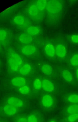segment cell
I'll use <instances>...</instances> for the list:
<instances>
[{
	"label": "cell",
	"mask_w": 78,
	"mask_h": 122,
	"mask_svg": "<svg viewBox=\"0 0 78 122\" xmlns=\"http://www.w3.org/2000/svg\"><path fill=\"white\" fill-rule=\"evenodd\" d=\"M46 8L47 10L51 13L59 12L61 9V5L59 2L57 0H50L47 2Z\"/></svg>",
	"instance_id": "obj_1"
},
{
	"label": "cell",
	"mask_w": 78,
	"mask_h": 122,
	"mask_svg": "<svg viewBox=\"0 0 78 122\" xmlns=\"http://www.w3.org/2000/svg\"><path fill=\"white\" fill-rule=\"evenodd\" d=\"M8 104L13 106L16 107H22L24 104L23 101L20 99L14 97L9 98L7 100Z\"/></svg>",
	"instance_id": "obj_2"
},
{
	"label": "cell",
	"mask_w": 78,
	"mask_h": 122,
	"mask_svg": "<svg viewBox=\"0 0 78 122\" xmlns=\"http://www.w3.org/2000/svg\"><path fill=\"white\" fill-rule=\"evenodd\" d=\"M42 103L43 105L45 107L49 108L53 105L54 101L52 97L49 95H44L42 99Z\"/></svg>",
	"instance_id": "obj_3"
},
{
	"label": "cell",
	"mask_w": 78,
	"mask_h": 122,
	"mask_svg": "<svg viewBox=\"0 0 78 122\" xmlns=\"http://www.w3.org/2000/svg\"><path fill=\"white\" fill-rule=\"evenodd\" d=\"M66 49L63 45L59 44L56 46L55 48V53L60 58L64 57L66 54Z\"/></svg>",
	"instance_id": "obj_4"
},
{
	"label": "cell",
	"mask_w": 78,
	"mask_h": 122,
	"mask_svg": "<svg viewBox=\"0 0 78 122\" xmlns=\"http://www.w3.org/2000/svg\"><path fill=\"white\" fill-rule=\"evenodd\" d=\"M36 50L35 46L32 45H28L23 47L21 49V51L23 54L29 55L34 54Z\"/></svg>",
	"instance_id": "obj_5"
},
{
	"label": "cell",
	"mask_w": 78,
	"mask_h": 122,
	"mask_svg": "<svg viewBox=\"0 0 78 122\" xmlns=\"http://www.w3.org/2000/svg\"><path fill=\"white\" fill-rule=\"evenodd\" d=\"M3 110L5 113L9 116L14 115L17 112L16 107L8 104L4 106Z\"/></svg>",
	"instance_id": "obj_6"
},
{
	"label": "cell",
	"mask_w": 78,
	"mask_h": 122,
	"mask_svg": "<svg viewBox=\"0 0 78 122\" xmlns=\"http://www.w3.org/2000/svg\"><path fill=\"white\" fill-rule=\"evenodd\" d=\"M42 87L44 90L48 92H51L54 89V86L52 83L49 80L46 79L43 81Z\"/></svg>",
	"instance_id": "obj_7"
},
{
	"label": "cell",
	"mask_w": 78,
	"mask_h": 122,
	"mask_svg": "<svg viewBox=\"0 0 78 122\" xmlns=\"http://www.w3.org/2000/svg\"><path fill=\"white\" fill-rule=\"evenodd\" d=\"M44 51L48 56L51 57H54L55 53V49L53 45L51 43H48L46 45Z\"/></svg>",
	"instance_id": "obj_8"
},
{
	"label": "cell",
	"mask_w": 78,
	"mask_h": 122,
	"mask_svg": "<svg viewBox=\"0 0 78 122\" xmlns=\"http://www.w3.org/2000/svg\"><path fill=\"white\" fill-rule=\"evenodd\" d=\"M20 41L24 44H28L32 41V38L29 34L26 33H23L21 34L19 38Z\"/></svg>",
	"instance_id": "obj_9"
},
{
	"label": "cell",
	"mask_w": 78,
	"mask_h": 122,
	"mask_svg": "<svg viewBox=\"0 0 78 122\" xmlns=\"http://www.w3.org/2000/svg\"><path fill=\"white\" fill-rule=\"evenodd\" d=\"M12 84L16 86H20L24 85L26 83L25 79L22 77H17L13 79L11 81Z\"/></svg>",
	"instance_id": "obj_10"
},
{
	"label": "cell",
	"mask_w": 78,
	"mask_h": 122,
	"mask_svg": "<svg viewBox=\"0 0 78 122\" xmlns=\"http://www.w3.org/2000/svg\"><path fill=\"white\" fill-rule=\"evenodd\" d=\"M19 66H20L22 63V60L20 56L18 54L15 52L11 53L9 56Z\"/></svg>",
	"instance_id": "obj_11"
},
{
	"label": "cell",
	"mask_w": 78,
	"mask_h": 122,
	"mask_svg": "<svg viewBox=\"0 0 78 122\" xmlns=\"http://www.w3.org/2000/svg\"><path fill=\"white\" fill-rule=\"evenodd\" d=\"M31 70V67L29 64H26L24 65L20 69L19 72L20 74L26 75L29 74Z\"/></svg>",
	"instance_id": "obj_12"
},
{
	"label": "cell",
	"mask_w": 78,
	"mask_h": 122,
	"mask_svg": "<svg viewBox=\"0 0 78 122\" xmlns=\"http://www.w3.org/2000/svg\"><path fill=\"white\" fill-rule=\"evenodd\" d=\"M27 32L28 34L30 35H36L39 33L40 30L37 27L31 26L27 28Z\"/></svg>",
	"instance_id": "obj_13"
},
{
	"label": "cell",
	"mask_w": 78,
	"mask_h": 122,
	"mask_svg": "<svg viewBox=\"0 0 78 122\" xmlns=\"http://www.w3.org/2000/svg\"><path fill=\"white\" fill-rule=\"evenodd\" d=\"M62 75L64 79L67 81L70 82L72 81V75L71 72L68 70H64L63 71Z\"/></svg>",
	"instance_id": "obj_14"
},
{
	"label": "cell",
	"mask_w": 78,
	"mask_h": 122,
	"mask_svg": "<svg viewBox=\"0 0 78 122\" xmlns=\"http://www.w3.org/2000/svg\"><path fill=\"white\" fill-rule=\"evenodd\" d=\"M41 70L42 72L46 75H50L52 72V67L48 64H44L41 67Z\"/></svg>",
	"instance_id": "obj_15"
},
{
	"label": "cell",
	"mask_w": 78,
	"mask_h": 122,
	"mask_svg": "<svg viewBox=\"0 0 78 122\" xmlns=\"http://www.w3.org/2000/svg\"><path fill=\"white\" fill-rule=\"evenodd\" d=\"M39 9L36 5H33L30 7L29 10V14L32 16H35L38 13Z\"/></svg>",
	"instance_id": "obj_16"
},
{
	"label": "cell",
	"mask_w": 78,
	"mask_h": 122,
	"mask_svg": "<svg viewBox=\"0 0 78 122\" xmlns=\"http://www.w3.org/2000/svg\"><path fill=\"white\" fill-rule=\"evenodd\" d=\"M68 113L72 114L78 113V105L74 104L70 106L67 109Z\"/></svg>",
	"instance_id": "obj_17"
},
{
	"label": "cell",
	"mask_w": 78,
	"mask_h": 122,
	"mask_svg": "<svg viewBox=\"0 0 78 122\" xmlns=\"http://www.w3.org/2000/svg\"><path fill=\"white\" fill-rule=\"evenodd\" d=\"M8 62L10 67L12 70L16 71L18 69L19 66L10 57H9Z\"/></svg>",
	"instance_id": "obj_18"
},
{
	"label": "cell",
	"mask_w": 78,
	"mask_h": 122,
	"mask_svg": "<svg viewBox=\"0 0 78 122\" xmlns=\"http://www.w3.org/2000/svg\"><path fill=\"white\" fill-rule=\"evenodd\" d=\"M47 2L45 0H38L37 2V6L39 10H42L46 7Z\"/></svg>",
	"instance_id": "obj_19"
},
{
	"label": "cell",
	"mask_w": 78,
	"mask_h": 122,
	"mask_svg": "<svg viewBox=\"0 0 78 122\" xmlns=\"http://www.w3.org/2000/svg\"><path fill=\"white\" fill-rule=\"evenodd\" d=\"M14 21L15 24L17 25H21L24 23L25 19L23 16L21 15H18L14 17Z\"/></svg>",
	"instance_id": "obj_20"
},
{
	"label": "cell",
	"mask_w": 78,
	"mask_h": 122,
	"mask_svg": "<svg viewBox=\"0 0 78 122\" xmlns=\"http://www.w3.org/2000/svg\"><path fill=\"white\" fill-rule=\"evenodd\" d=\"M70 63L73 66H78V54H76L72 56L70 59Z\"/></svg>",
	"instance_id": "obj_21"
},
{
	"label": "cell",
	"mask_w": 78,
	"mask_h": 122,
	"mask_svg": "<svg viewBox=\"0 0 78 122\" xmlns=\"http://www.w3.org/2000/svg\"><path fill=\"white\" fill-rule=\"evenodd\" d=\"M68 101L70 102L76 103H78V95L73 94L69 95L68 98Z\"/></svg>",
	"instance_id": "obj_22"
},
{
	"label": "cell",
	"mask_w": 78,
	"mask_h": 122,
	"mask_svg": "<svg viewBox=\"0 0 78 122\" xmlns=\"http://www.w3.org/2000/svg\"><path fill=\"white\" fill-rule=\"evenodd\" d=\"M33 86L36 90H39L42 86V83L41 80L39 79H35L33 82Z\"/></svg>",
	"instance_id": "obj_23"
},
{
	"label": "cell",
	"mask_w": 78,
	"mask_h": 122,
	"mask_svg": "<svg viewBox=\"0 0 78 122\" xmlns=\"http://www.w3.org/2000/svg\"><path fill=\"white\" fill-rule=\"evenodd\" d=\"M19 91L20 92L23 94H28L30 91V89L27 86H23L20 87Z\"/></svg>",
	"instance_id": "obj_24"
},
{
	"label": "cell",
	"mask_w": 78,
	"mask_h": 122,
	"mask_svg": "<svg viewBox=\"0 0 78 122\" xmlns=\"http://www.w3.org/2000/svg\"><path fill=\"white\" fill-rule=\"evenodd\" d=\"M78 119V113L71 114L68 117V120L70 122H74Z\"/></svg>",
	"instance_id": "obj_25"
},
{
	"label": "cell",
	"mask_w": 78,
	"mask_h": 122,
	"mask_svg": "<svg viewBox=\"0 0 78 122\" xmlns=\"http://www.w3.org/2000/svg\"><path fill=\"white\" fill-rule=\"evenodd\" d=\"M27 120L28 122H38L37 117L34 114H31L29 115Z\"/></svg>",
	"instance_id": "obj_26"
},
{
	"label": "cell",
	"mask_w": 78,
	"mask_h": 122,
	"mask_svg": "<svg viewBox=\"0 0 78 122\" xmlns=\"http://www.w3.org/2000/svg\"><path fill=\"white\" fill-rule=\"evenodd\" d=\"M70 41L74 43H78V35H73L70 36Z\"/></svg>",
	"instance_id": "obj_27"
},
{
	"label": "cell",
	"mask_w": 78,
	"mask_h": 122,
	"mask_svg": "<svg viewBox=\"0 0 78 122\" xmlns=\"http://www.w3.org/2000/svg\"><path fill=\"white\" fill-rule=\"evenodd\" d=\"M7 36V33L4 30H0V41H2L4 40Z\"/></svg>",
	"instance_id": "obj_28"
},
{
	"label": "cell",
	"mask_w": 78,
	"mask_h": 122,
	"mask_svg": "<svg viewBox=\"0 0 78 122\" xmlns=\"http://www.w3.org/2000/svg\"><path fill=\"white\" fill-rule=\"evenodd\" d=\"M16 122H28L26 118L24 117H19L17 119Z\"/></svg>",
	"instance_id": "obj_29"
},
{
	"label": "cell",
	"mask_w": 78,
	"mask_h": 122,
	"mask_svg": "<svg viewBox=\"0 0 78 122\" xmlns=\"http://www.w3.org/2000/svg\"><path fill=\"white\" fill-rule=\"evenodd\" d=\"M76 75L77 77L78 80V68L77 69L76 71Z\"/></svg>",
	"instance_id": "obj_30"
},
{
	"label": "cell",
	"mask_w": 78,
	"mask_h": 122,
	"mask_svg": "<svg viewBox=\"0 0 78 122\" xmlns=\"http://www.w3.org/2000/svg\"><path fill=\"white\" fill-rule=\"evenodd\" d=\"M49 122H56L54 120H51Z\"/></svg>",
	"instance_id": "obj_31"
},
{
	"label": "cell",
	"mask_w": 78,
	"mask_h": 122,
	"mask_svg": "<svg viewBox=\"0 0 78 122\" xmlns=\"http://www.w3.org/2000/svg\"></svg>",
	"instance_id": "obj_32"
}]
</instances>
